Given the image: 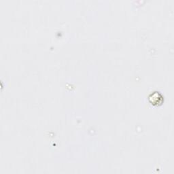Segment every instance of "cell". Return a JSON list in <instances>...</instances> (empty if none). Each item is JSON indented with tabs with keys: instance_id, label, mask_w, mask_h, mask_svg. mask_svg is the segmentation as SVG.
Masks as SVG:
<instances>
[{
	"instance_id": "1",
	"label": "cell",
	"mask_w": 174,
	"mask_h": 174,
	"mask_svg": "<svg viewBox=\"0 0 174 174\" xmlns=\"http://www.w3.org/2000/svg\"><path fill=\"white\" fill-rule=\"evenodd\" d=\"M162 97V96L158 92H155L153 94L152 93L150 96L149 97V100H150L152 104H158L159 103V99Z\"/></svg>"
}]
</instances>
